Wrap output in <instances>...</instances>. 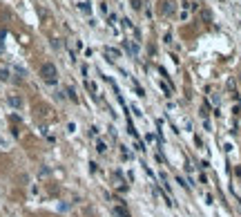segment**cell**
Masks as SVG:
<instances>
[{
	"label": "cell",
	"instance_id": "obj_2",
	"mask_svg": "<svg viewBox=\"0 0 241 217\" xmlns=\"http://www.w3.org/2000/svg\"><path fill=\"white\" fill-rule=\"evenodd\" d=\"M114 213H116L118 217H132V215H130L127 211H125V208H123V206H116V208H114Z\"/></svg>",
	"mask_w": 241,
	"mask_h": 217
},
{
	"label": "cell",
	"instance_id": "obj_4",
	"mask_svg": "<svg viewBox=\"0 0 241 217\" xmlns=\"http://www.w3.org/2000/svg\"><path fill=\"white\" fill-rule=\"evenodd\" d=\"M0 79L7 81V79H9V72H7V70H2V72H0Z\"/></svg>",
	"mask_w": 241,
	"mask_h": 217
},
{
	"label": "cell",
	"instance_id": "obj_3",
	"mask_svg": "<svg viewBox=\"0 0 241 217\" xmlns=\"http://www.w3.org/2000/svg\"><path fill=\"white\" fill-rule=\"evenodd\" d=\"M9 105H14V108H20V105H23V101L18 99V96H9Z\"/></svg>",
	"mask_w": 241,
	"mask_h": 217
},
{
	"label": "cell",
	"instance_id": "obj_1",
	"mask_svg": "<svg viewBox=\"0 0 241 217\" xmlns=\"http://www.w3.org/2000/svg\"><path fill=\"white\" fill-rule=\"evenodd\" d=\"M40 76H43L47 83H56V79H58V70H56V65H54V63H43Z\"/></svg>",
	"mask_w": 241,
	"mask_h": 217
},
{
	"label": "cell",
	"instance_id": "obj_5",
	"mask_svg": "<svg viewBox=\"0 0 241 217\" xmlns=\"http://www.w3.org/2000/svg\"><path fill=\"white\" fill-rule=\"evenodd\" d=\"M132 7L134 9H141V0H132Z\"/></svg>",
	"mask_w": 241,
	"mask_h": 217
}]
</instances>
